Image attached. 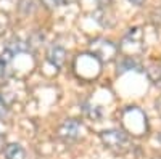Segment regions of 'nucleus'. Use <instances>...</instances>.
<instances>
[{
  "instance_id": "39448f33",
  "label": "nucleus",
  "mask_w": 161,
  "mask_h": 159,
  "mask_svg": "<svg viewBox=\"0 0 161 159\" xmlns=\"http://www.w3.org/2000/svg\"><path fill=\"white\" fill-rule=\"evenodd\" d=\"M5 156H7V159H26V151L23 150L21 145L11 143V145H7Z\"/></svg>"
},
{
  "instance_id": "0eeeda50",
  "label": "nucleus",
  "mask_w": 161,
  "mask_h": 159,
  "mask_svg": "<svg viewBox=\"0 0 161 159\" xmlns=\"http://www.w3.org/2000/svg\"><path fill=\"white\" fill-rule=\"evenodd\" d=\"M42 2L47 5V7H50V8H53V7H58V5H61L64 0H42Z\"/></svg>"
},
{
  "instance_id": "1a4fd4ad",
  "label": "nucleus",
  "mask_w": 161,
  "mask_h": 159,
  "mask_svg": "<svg viewBox=\"0 0 161 159\" xmlns=\"http://www.w3.org/2000/svg\"><path fill=\"white\" fill-rule=\"evenodd\" d=\"M110 2H111V0H97V3H98L100 7H108Z\"/></svg>"
},
{
  "instance_id": "9d476101",
  "label": "nucleus",
  "mask_w": 161,
  "mask_h": 159,
  "mask_svg": "<svg viewBox=\"0 0 161 159\" xmlns=\"http://www.w3.org/2000/svg\"><path fill=\"white\" fill-rule=\"evenodd\" d=\"M129 2H130L132 5H137V7H140V5H143L145 0H129Z\"/></svg>"
},
{
  "instance_id": "20e7f679",
  "label": "nucleus",
  "mask_w": 161,
  "mask_h": 159,
  "mask_svg": "<svg viewBox=\"0 0 161 159\" xmlns=\"http://www.w3.org/2000/svg\"><path fill=\"white\" fill-rule=\"evenodd\" d=\"M13 58H15V53L10 48H5L2 51V55H0V77H10L13 74V69H11Z\"/></svg>"
},
{
  "instance_id": "f257e3e1",
  "label": "nucleus",
  "mask_w": 161,
  "mask_h": 159,
  "mask_svg": "<svg viewBox=\"0 0 161 159\" xmlns=\"http://www.w3.org/2000/svg\"><path fill=\"white\" fill-rule=\"evenodd\" d=\"M102 141L106 148H110L111 151H124L129 145V137L124 130H118V129H110V130H105L102 132L100 135Z\"/></svg>"
},
{
  "instance_id": "f03ea898",
  "label": "nucleus",
  "mask_w": 161,
  "mask_h": 159,
  "mask_svg": "<svg viewBox=\"0 0 161 159\" xmlns=\"http://www.w3.org/2000/svg\"><path fill=\"white\" fill-rule=\"evenodd\" d=\"M80 132H82V125H80L76 119H68L64 121L60 129H58V137L63 141H74L79 138Z\"/></svg>"
},
{
  "instance_id": "7ed1b4c3",
  "label": "nucleus",
  "mask_w": 161,
  "mask_h": 159,
  "mask_svg": "<svg viewBox=\"0 0 161 159\" xmlns=\"http://www.w3.org/2000/svg\"><path fill=\"white\" fill-rule=\"evenodd\" d=\"M47 60L55 66V68H61L66 60V50L60 45H52L47 51Z\"/></svg>"
},
{
  "instance_id": "6e6552de",
  "label": "nucleus",
  "mask_w": 161,
  "mask_h": 159,
  "mask_svg": "<svg viewBox=\"0 0 161 159\" xmlns=\"http://www.w3.org/2000/svg\"><path fill=\"white\" fill-rule=\"evenodd\" d=\"M7 114H8V109H7V106H5L3 100L0 98V119H3V117H7Z\"/></svg>"
},
{
  "instance_id": "423d86ee",
  "label": "nucleus",
  "mask_w": 161,
  "mask_h": 159,
  "mask_svg": "<svg viewBox=\"0 0 161 159\" xmlns=\"http://www.w3.org/2000/svg\"><path fill=\"white\" fill-rule=\"evenodd\" d=\"M130 69H140V66H139V63L134 60L132 56H126L123 61L119 63V72L130 71Z\"/></svg>"
}]
</instances>
